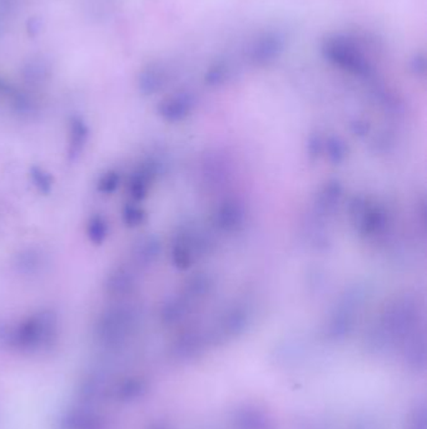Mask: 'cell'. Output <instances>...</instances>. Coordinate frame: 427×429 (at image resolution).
Segmentation results:
<instances>
[{
	"mask_svg": "<svg viewBox=\"0 0 427 429\" xmlns=\"http://www.w3.org/2000/svg\"><path fill=\"white\" fill-rule=\"evenodd\" d=\"M118 182H120V176L113 171H110V172L105 173V176L100 178V190L105 194H110V192H113L117 189Z\"/></svg>",
	"mask_w": 427,
	"mask_h": 429,
	"instance_id": "5",
	"label": "cell"
},
{
	"mask_svg": "<svg viewBox=\"0 0 427 429\" xmlns=\"http://www.w3.org/2000/svg\"><path fill=\"white\" fill-rule=\"evenodd\" d=\"M34 177V182L37 183V186H39V189L48 192L51 187H52V183H51V176L48 173L44 172L41 168H34L33 170V175Z\"/></svg>",
	"mask_w": 427,
	"mask_h": 429,
	"instance_id": "6",
	"label": "cell"
},
{
	"mask_svg": "<svg viewBox=\"0 0 427 429\" xmlns=\"http://www.w3.org/2000/svg\"><path fill=\"white\" fill-rule=\"evenodd\" d=\"M56 336V320L52 314L33 315L11 335L13 346L23 351H36L49 346Z\"/></svg>",
	"mask_w": 427,
	"mask_h": 429,
	"instance_id": "1",
	"label": "cell"
},
{
	"mask_svg": "<svg viewBox=\"0 0 427 429\" xmlns=\"http://www.w3.org/2000/svg\"><path fill=\"white\" fill-rule=\"evenodd\" d=\"M89 239L94 244L100 245L105 241L107 232H108V226L103 217L100 216H94L93 219L89 221L88 227H87Z\"/></svg>",
	"mask_w": 427,
	"mask_h": 429,
	"instance_id": "4",
	"label": "cell"
},
{
	"mask_svg": "<svg viewBox=\"0 0 427 429\" xmlns=\"http://www.w3.org/2000/svg\"><path fill=\"white\" fill-rule=\"evenodd\" d=\"M142 217H143V214H142L141 210L136 209V207L125 209V219L127 224L133 226L138 225L142 221Z\"/></svg>",
	"mask_w": 427,
	"mask_h": 429,
	"instance_id": "7",
	"label": "cell"
},
{
	"mask_svg": "<svg viewBox=\"0 0 427 429\" xmlns=\"http://www.w3.org/2000/svg\"><path fill=\"white\" fill-rule=\"evenodd\" d=\"M146 392V382L141 378H130L113 388V397L120 400H130L141 397Z\"/></svg>",
	"mask_w": 427,
	"mask_h": 429,
	"instance_id": "2",
	"label": "cell"
},
{
	"mask_svg": "<svg viewBox=\"0 0 427 429\" xmlns=\"http://www.w3.org/2000/svg\"><path fill=\"white\" fill-rule=\"evenodd\" d=\"M87 128L83 125V122L80 120H74L72 125V131H70V155H78L79 152L82 151L84 143L87 141Z\"/></svg>",
	"mask_w": 427,
	"mask_h": 429,
	"instance_id": "3",
	"label": "cell"
}]
</instances>
